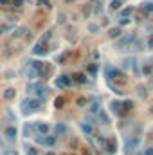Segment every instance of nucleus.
Masks as SVG:
<instances>
[{"label": "nucleus", "mask_w": 153, "mask_h": 155, "mask_svg": "<svg viewBox=\"0 0 153 155\" xmlns=\"http://www.w3.org/2000/svg\"><path fill=\"white\" fill-rule=\"evenodd\" d=\"M115 45H117L119 51H135V49L139 51V41L135 38V35H132V33L130 35H124Z\"/></svg>", "instance_id": "1"}, {"label": "nucleus", "mask_w": 153, "mask_h": 155, "mask_svg": "<svg viewBox=\"0 0 153 155\" xmlns=\"http://www.w3.org/2000/svg\"><path fill=\"white\" fill-rule=\"evenodd\" d=\"M40 105H41V99H33V97H25L24 101H22V114L24 116H31V114H34L36 110L40 108Z\"/></svg>", "instance_id": "2"}, {"label": "nucleus", "mask_w": 153, "mask_h": 155, "mask_svg": "<svg viewBox=\"0 0 153 155\" xmlns=\"http://www.w3.org/2000/svg\"><path fill=\"white\" fill-rule=\"evenodd\" d=\"M27 92H29V94L38 96V99H43V97H45V94H47V88H45V85H43V83L36 81V83H29V85H27Z\"/></svg>", "instance_id": "3"}, {"label": "nucleus", "mask_w": 153, "mask_h": 155, "mask_svg": "<svg viewBox=\"0 0 153 155\" xmlns=\"http://www.w3.org/2000/svg\"><path fill=\"white\" fill-rule=\"evenodd\" d=\"M34 141L40 146H54L56 144V135H34Z\"/></svg>", "instance_id": "4"}, {"label": "nucleus", "mask_w": 153, "mask_h": 155, "mask_svg": "<svg viewBox=\"0 0 153 155\" xmlns=\"http://www.w3.org/2000/svg\"><path fill=\"white\" fill-rule=\"evenodd\" d=\"M105 76H106L108 81H112L115 78H121V71H119L117 67H114V65H106V67H105Z\"/></svg>", "instance_id": "5"}, {"label": "nucleus", "mask_w": 153, "mask_h": 155, "mask_svg": "<svg viewBox=\"0 0 153 155\" xmlns=\"http://www.w3.org/2000/svg\"><path fill=\"white\" fill-rule=\"evenodd\" d=\"M72 83H74L72 81V76H65V74L56 79V87H60V88H69Z\"/></svg>", "instance_id": "6"}, {"label": "nucleus", "mask_w": 153, "mask_h": 155, "mask_svg": "<svg viewBox=\"0 0 153 155\" xmlns=\"http://www.w3.org/2000/svg\"><path fill=\"white\" fill-rule=\"evenodd\" d=\"M47 52H49V51H47V45H45V41H41V40L33 47V54H34V56H45Z\"/></svg>", "instance_id": "7"}, {"label": "nucleus", "mask_w": 153, "mask_h": 155, "mask_svg": "<svg viewBox=\"0 0 153 155\" xmlns=\"http://www.w3.org/2000/svg\"><path fill=\"white\" fill-rule=\"evenodd\" d=\"M4 134H5V139H7L11 144H15V143H16V128H15L13 124H11V126H7Z\"/></svg>", "instance_id": "8"}, {"label": "nucleus", "mask_w": 153, "mask_h": 155, "mask_svg": "<svg viewBox=\"0 0 153 155\" xmlns=\"http://www.w3.org/2000/svg\"><path fill=\"white\" fill-rule=\"evenodd\" d=\"M34 128H36V132H38L40 135H49L50 134V126L47 123H38Z\"/></svg>", "instance_id": "9"}, {"label": "nucleus", "mask_w": 153, "mask_h": 155, "mask_svg": "<svg viewBox=\"0 0 153 155\" xmlns=\"http://www.w3.org/2000/svg\"><path fill=\"white\" fill-rule=\"evenodd\" d=\"M139 143H141V137H132L128 143H126V152H130V150H133V148H137L139 146Z\"/></svg>", "instance_id": "10"}, {"label": "nucleus", "mask_w": 153, "mask_h": 155, "mask_svg": "<svg viewBox=\"0 0 153 155\" xmlns=\"http://www.w3.org/2000/svg\"><path fill=\"white\" fill-rule=\"evenodd\" d=\"M121 35H122V27H112V29L108 31V36H110V38H114V40L119 38Z\"/></svg>", "instance_id": "11"}, {"label": "nucleus", "mask_w": 153, "mask_h": 155, "mask_svg": "<svg viewBox=\"0 0 153 155\" xmlns=\"http://www.w3.org/2000/svg\"><path fill=\"white\" fill-rule=\"evenodd\" d=\"M105 146H106V150H108L110 153H115V152H117V143H115V139L106 141V143H105Z\"/></svg>", "instance_id": "12"}, {"label": "nucleus", "mask_w": 153, "mask_h": 155, "mask_svg": "<svg viewBox=\"0 0 153 155\" xmlns=\"http://www.w3.org/2000/svg\"><path fill=\"white\" fill-rule=\"evenodd\" d=\"M72 81H74V83H86V78H85V74H79V72H77V74L72 76Z\"/></svg>", "instance_id": "13"}, {"label": "nucleus", "mask_w": 153, "mask_h": 155, "mask_svg": "<svg viewBox=\"0 0 153 155\" xmlns=\"http://www.w3.org/2000/svg\"><path fill=\"white\" fill-rule=\"evenodd\" d=\"M137 92H139L141 99H146V97H148V92H146V87H144V85H139V87H137Z\"/></svg>", "instance_id": "14"}, {"label": "nucleus", "mask_w": 153, "mask_h": 155, "mask_svg": "<svg viewBox=\"0 0 153 155\" xmlns=\"http://www.w3.org/2000/svg\"><path fill=\"white\" fill-rule=\"evenodd\" d=\"M122 4H124L122 0H112V2H110V9L117 11V9H121V5H122Z\"/></svg>", "instance_id": "15"}, {"label": "nucleus", "mask_w": 153, "mask_h": 155, "mask_svg": "<svg viewBox=\"0 0 153 155\" xmlns=\"http://www.w3.org/2000/svg\"><path fill=\"white\" fill-rule=\"evenodd\" d=\"M15 94H16V90H15V88H7V90L4 92V97H5V99H13V97H15Z\"/></svg>", "instance_id": "16"}, {"label": "nucleus", "mask_w": 153, "mask_h": 155, "mask_svg": "<svg viewBox=\"0 0 153 155\" xmlns=\"http://www.w3.org/2000/svg\"><path fill=\"white\" fill-rule=\"evenodd\" d=\"M65 132H67L65 124H61V123H60V124H56V137H58V135H63Z\"/></svg>", "instance_id": "17"}, {"label": "nucleus", "mask_w": 153, "mask_h": 155, "mask_svg": "<svg viewBox=\"0 0 153 155\" xmlns=\"http://www.w3.org/2000/svg\"><path fill=\"white\" fill-rule=\"evenodd\" d=\"M142 72H144V76H150L153 72V67L150 65V63H144V67H142Z\"/></svg>", "instance_id": "18"}, {"label": "nucleus", "mask_w": 153, "mask_h": 155, "mask_svg": "<svg viewBox=\"0 0 153 155\" xmlns=\"http://www.w3.org/2000/svg\"><path fill=\"white\" fill-rule=\"evenodd\" d=\"M31 130H33L31 124H24V137H31Z\"/></svg>", "instance_id": "19"}, {"label": "nucleus", "mask_w": 153, "mask_h": 155, "mask_svg": "<svg viewBox=\"0 0 153 155\" xmlns=\"http://www.w3.org/2000/svg\"><path fill=\"white\" fill-rule=\"evenodd\" d=\"M25 150H27V155H38V150H36L34 146H29V144H25Z\"/></svg>", "instance_id": "20"}, {"label": "nucleus", "mask_w": 153, "mask_h": 155, "mask_svg": "<svg viewBox=\"0 0 153 155\" xmlns=\"http://www.w3.org/2000/svg\"><path fill=\"white\" fill-rule=\"evenodd\" d=\"M99 119H101L103 124H108V123H110V119H108V116H106L105 112H99Z\"/></svg>", "instance_id": "21"}, {"label": "nucleus", "mask_w": 153, "mask_h": 155, "mask_svg": "<svg viewBox=\"0 0 153 155\" xmlns=\"http://www.w3.org/2000/svg\"><path fill=\"white\" fill-rule=\"evenodd\" d=\"M132 108H133V101H124V103H122V110L128 112V110H132Z\"/></svg>", "instance_id": "22"}, {"label": "nucleus", "mask_w": 153, "mask_h": 155, "mask_svg": "<svg viewBox=\"0 0 153 155\" xmlns=\"http://www.w3.org/2000/svg\"><path fill=\"white\" fill-rule=\"evenodd\" d=\"M88 72H90L92 76H96V72H97V65H96V63H92V65L88 67Z\"/></svg>", "instance_id": "23"}, {"label": "nucleus", "mask_w": 153, "mask_h": 155, "mask_svg": "<svg viewBox=\"0 0 153 155\" xmlns=\"http://www.w3.org/2000/svg\"><path fill=\"white\" fill-rule=\"evenodd\" d=\"M97 112H99V103H94L90 107V114H97Z\"/></svg>", "instance_id": "24"}, {"label": "nucleus", "mask_w": 153, "mask_h": 155, "mask_svg": "<svg viewBox=\"0 0 153 155\" xmlns=\"http://www.w3.org/2000/svg\"><path fill=\"white\" fill-rule=\"evenodd\" d=\"M130 15H132V7H126V9L122 11V18H128Z\"/></svg>", "instance_id": "25"}, {"label": "nucleus", "mask_w": 153, "mask_h": 155, "mask_svg": "<svg viewBox=\"0 0 153 155\" xmlns=\"http://www.w3.org/2000/svg\"><path fill=\"white\" fill-rule=\"evenodd\" d=\"M130 24V18H121L119 20V27H122V25H128Z\"/></svg>", "instance_id": "26"}, {"label": "nucleus", "mask_w": 153, "mask_h": 155, "mask_svg": "<svg viewBox=\"0 0 153 155\" xmlns=\"http://www.w3.org/2000/svg\"><path fill=\"white\" fill-rule=\"evenodd\" d=\"M54 105H56V108H61V107H63V97H58V99L54 101Z\"/></svg>", "instance_id": "27"}, {"label": "nucleus", "mask_w": 153, "mask_h": 155, "mask_svg": "<svg viewBox=\"0 0 153 155\" xmlns=\"http://www.w3.org/2000/svg\"><path fill=\"white\" fill-rule=\"evenodd\" d=\"M81 128H83V130H85L86 134H92V132H94V130H92V126H88V124H85V123L81 124Z\"/></svg>", "instance_id": "28"}, {"label": "nucleus", "mask_w": 153, "mask_h": 155, "mask_svg": "<svg viewBox=\"0 0 153 155\" xmlns=\"http://www.w3.org/2000/svg\"><path fill=\"white\" fill-rule=\"evenodd\" d=\"M11 4H13L15 7H22V5H24V0H11Z\"/></svg>", "instance_id": "29"}, {"label": "nucleus", "mask_w": 153, "mask_h": 155, "mask_svg": "<svg viewBox=\"0 0 153 155\" xmlns=\"http://www.w3.org/2000/svg\"><path fill=\"white\" fill-rule=\"evenodd\" d=\"M144 9H146L148 13H153V2H148V4H144Z\"/></svg>", "instance_id": "30"}, {"label": "nucleus", "mask_w": 153, "mask_h": 155, "mask_svg": "<svg viewBox=\"0 0 153 155\" xmlns=\"http://www.w3.org/2000/svg\"><path fill=\"white\" fill-rule=\"evenodd\" d=\"M86 105V97H79L77 99V107H85Z\"/></svg>", "instance_id": "31"}, {"label": "nucleus", "mask_w": 153, "mask_h": 155, "mask_svg": "<svg viewBox=\"0 0 153 155\" xmlns=\"http://www.w3.org/2000/svg\"><path fill=\"white\" fill-rule=\"evenodd\" d=\"M83 15H85V16H88V15H90V4H86V5H85V9H83Z\"/></svg>", "instance_id": "32"}, {"label": "nucleus", "mask_w": 153, "mask_h": 155, "mask_svg": "<svg viewBox=\"0 0 153 155\" xmlns=\"http://www.w3.org/2000/svg\"><path fill=\"white\" fill-rule=\"evenodd\" d=\"M88 31H92V33H96V31H97V25H88Z\"/></svg>", "instance_id": "33"}, {"label": "nucleus", "mask_w": 153, "mask_h": 155, "mask_svg": "<svg viewBox=\"0 0 153 155\" xmlns=\"http://www.w3.org/2000/svg\"><path fill=\"white\" fill-rule=\"evenodd\" d=\"M148 47H150V49H153V36L148 40Z\"/></svg>", "instance_id": "34"}, {"label": "nucleus", "mask_w": 153, "mask_h": 155, "mask_svg": "<svg viewBox=\"0 0 153 155\" xmlns=\"http://www.w3.org/2000/svg\"><path fill=\"white\" fill-rule=\"evenodd\" d=\"M146 155H153V148H146Z\"/></svg>", "instance_id": "35"}, {"label": "nucleus", "mask_w": 153, "mask_h": 155, "mask_svg": "<svg viewBox=\"0 0 153 155\" xmlns=\"http://www.w3.org/2000/svg\"><path fill=\"white\" fill-rule=\"evenodd\" d=\"M40 2H41V4H45V5L49 4V0H40Z\"/></svg>", "instance_id": "36"}, {"label": "nucleus", "mask_w": 153, "mask_h": 155, "mask_svg": "<svg viewBox=\"0 0 153 155\" xmlns=\"http://www.w3.org/2000/svg\"><path fill=\"white\" fill-rule=\"evenodd\" d=\"M83 155H90V152H88V150H85V152H83Z\"/></svg>", "instance_id": "37"}, {"label": "nucleus", "mask_w": 153, "mask_h": 155, "mask_svg": "<svg viewBox=\"0 0 153 155\" xmlns=\"http://www.w3.org/2000/svg\"><path fill=\"white\" fill-rule=\"evenodd\" d=\"M2 33H4V29H2V27H0V36H2Z\"/></svg>", "instance_id": "38"}, {"label": "nucleus", "mask_w": 153, "mask_h": 155, "mask_svg": "<svg viewBox=\"0 0 153 155\" xmlns=\"http://www.w3.org/2000/svg\"><path fill=\"white\" fill-rule=\"evenodd\" d=\"M45 155H54V153H52V152H49V153H45Z\"/></svg>", "instance_id": "39"}, {"label": "nucleus", "mask_w": 153, "mask_h": 155, "mask_svg": "<svg viewBox=\"0 0 153 155\" xmlns=\"http://www.w3.org/2000/svg\"><path fill=\"white\" fill-rule=\"evenodd\" d=\"M150 112H151V114H153V107H151V108H150Z\"/></svg>", "instance_id": "40"}, {"label": "nucleus", "mask_w": 153, "mask_h": 155, "mask_svg": "<svg viewBox=\"0 0 153 155\" xmlns=\"http://www.w3.org/2000/svg\"><path fill=\"white\" fill-rule=\"evenodd\" d=\"M122 2H124V0H122Z\"/></svg>", "instance_id": "41"}]
</instances>
